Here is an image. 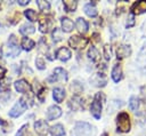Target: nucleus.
<instances>
[{
	"label": "nucleus",
	"mask_w": 146,
	"mask_h": 136,
	"mask_svg": "<svg viewBox=\"0 0 146 136\" xmlns=\"http://www.w3.org/2000/svg\"><path fill=\"white\" fill-rule=\"evenodd\" d=\"M96 128L86 121H78L72 131H71V136H96Z\"/></svg>",
	"instance_id": "nucleus-1"
},
{
	"label": "nucleus",
	"mask_w": 146,
	"mask_h": 136,
	"mask_svg": "<svg viewBox=\"0 0 146 136\" xmlns=\"http://www.w3.org/2000/svg\"><path fill=\"white\" fill-rule=\"evenodd\" d=\"M131 122L130 117L127 112H120L116 115V130L119 133H128L130 131Z\"/></svg>",
	"instance_id": "nucleus-2"
},
{
	"label": "nucleus",
	"mask_w": 146,
	"mask_h": 136,
	"mask_svg": "<svg viewBox=\"0 0 146 136\" xmlns=\"http://www.w3.org/2000/svg\"><path fill=\"white\" fill-rule=\"evenodd\" d=\"M27 101L24 98V97H22V98H19L15 104H14V106L10 109V111H9V117H11V118H18L19 115H22L24 112H25V110L27 109V103H26Z\"/></svg>",
	"instance_id": "nucleus-3"
},
{
	"label": "nucleus",
	"mask_w": 146,
	"mask_h": 136,
	"mask_svg": "<svg viewBox=\"0 0 146 136\" xmlns=\"http://www.w3.org/2000/svg\"><path fill=\"white\" fill-rule=\"evenodd\" d=\"M19 51H21V48L18 47L17 39H16L15 34H10V37L8 38V42H7L6 56L7 57H16V56H18Z\"/></svg>",
	"instance_id": "nucleus-4"
},
{
	"label": "nucleus",
	"mask_w": 146,
	"mask_h": 136,
	"mask_svg": "<svg viewBox=\"0 0 146 136\" xmlns=\"http://www.w3.org/2000/svg\"><path fill=\"white\" fill-rule=\"evenodd\" d=\"M88 41L89 40L87 38H83L80 35H72L68 38V45L73 49H83L87 46Z\"/></svg>",
	"instance_id": "nucleus-5"
},
{
	"label": "nucleus",
	"mask_w": 146,
	"mask_h": 136,
	"mask_svg": "<svg viewBox=\"0 0 146 136\" xmlns=\"http://www.w3.org/2000/svg\"><path fill=\"white\" fill-rule=\"evenodd\" d=\"M67 78H68V74H67V71L66 70H64L63 67H56L54 70V73L50 77H48L47 81L48 82H55V81H58V80L66 81Z\"/></svg>",
	"instance_id": "nucleus-6"
},
{
	"label": "nucleus",
	"mask_w": 146,
	"mask_h": 136,
	"mask_svg": "<svg viewBox=\"0 0 146 136\" xmlns=\"http://www.w3.org/2000/svg\"><path fill=\"white\" fill-rule=\"evenodd\" d=\"M49 126H48V122L46 121V120H42V119H40V120H36L35 122H34V130H35V133L38 134V135H40V136H46L48 133H49Z\"/></svg>",
	"instance_id": "nucleus-7"
},
{
	"label": "nucleus",
	"mask_w": 146,
	"mask_h": 136,
	"mask_svg": "<svg viewBox=\"0 0 146 136\" xmlns=\"http://www.w3.org/2000/svg\"><path fill=\"white\" fill-rule=\"evenodd\" d=\"M132 50H131V46L130 45H125L122 43L120 46H117L116 48V57L117 59H123L125 57H129L131 55Z\"/></svg>",
	"instance_id": "nucleus-8"
},
{
	"label": "nucleus",
	"mask_w": 146,
	"mask_h": 136,
	"mask_svg": "<svg viewBox=\"0 0 146 136\" xmlns=\"http://www.w3.org/2000/svg\"><path fill=\"white\" fill-rule=\"evenodd\" d=\"M14 87H15V90H16V91L22 93V94H27V93H30V90H31V86H30V83H29L25 79L16 80V81L14 82Z\"/></svg>",
	"instance_id": "nucleus-9"
},
{
	"label": "nucleus",
	"mask_w": 146,
	"mask_h": 136,
	"mask_svg": "<svg viewBox=\"0 0 146 136\" xmlns=\"http://www.w3.org/2000/svg\"><path fill=\"white\" fill-rule=\"evenodd\" d=\"M130 11L132 15H140L146 13V1L145 0L135 1L130 7Z\"/></svg>",
	"instance_id": "nucleus-10"
},
{
	"label": "nucleus",
	"mask_w": 146,
	"mask_h": 136,
	"mask_svg": "<svg viewBox=\"0 0 146 136\" xmlns=\"http://www.w3.org/2000/svg\"><path fill=\"white\" fill-rule=\"evenodd\" d=\"M90 113L95 119H97V120L100 119V117H102V102L99 99L94 98L91 106H90Z\"/></svg>",
	"instance_id": "nucleus-11"
},
{
	"label": "nucleus",
	"mask_w": 146,
	"mask_h": 136,
	"mask_svg": "<svg viewBox=\"0 0 146 136\" xmlns=\"http://www.w3.org/2000/svg\"><path fill=\"white\" fill-rule=\"evenodd\" d=\"M90 83H92L95 87H105L107 83V79L104 73H96L90 78Z\"/></svg>",
	"instance_id": "nucleus-12"
},
{
	"label": "nucleus",
	"mask_w": 146,
	"mask_h": 136,
	"mask_svg": "<svg viewBox=\"0 0 146 136\" xmlns=\"http://www.w3.org/2000/svg\"><path fill=\"white\" fill-rule=\"evenodd\" d=\"M62 115V109L57 105H50L47 110V120H55Z\"/></svg>",
	"instance_id": "nucleus-13"
},
{
	"label": "nucleus",
	"mask_w": 146,
	"mask_h": 136,
	"mask_svg": "<svg viewBox=\"0 0 146 136\" xmlns=\"http://www.w3.org/2000/svg\"><path fill=\"white\" fill-rule=\"evenodd\" d=\"M71 57H72V53H71V50H70L68 48H66V47H60V48H58L57 51H56V58L59 59V61H62V62H66V61H68Z\"/></svg>",
	"instance_id": "nucleus-14"
},
{
	"label": "nucleus",
	"mask_w": 146,
	"mask_h": 136,
	"mask_svg": "<svg viewBox=\"0 0 146 136\" xmlns=\"http://www.w3.org/2000/svg\"><path fill=\"white\" fill-rule=\"evenodd\" d=\"M52 26V21L51 18H48V17H43L39 21V30L40 32L42 33H47L49 32V30L51 29Z\"/></svg>",
	"instance_id": "nucleus-15"
},
{
	"label": "nucleus",
	"mask_w": 146,
	"mask_h": 136,
	"mask_svg": "<svg viewBox=\"0 0 146 136\" xmlns=\"http://www.w3.org/2000/svg\"><path fill=\"white\" fill-rule=\"evenodd\" d=\"M65 95H66L65 94V89L62 88V87H56L52 90V98L57 103H62L64 101V98H65Z\"/></svg>",
	"instance_id": "nucleus-16"
},
{
	"label": "nucleus",
	"mask_w": 146,
	"mask_h": 136,
	"mask_svg": "<svg viewBox=\"0 0 146 136\" xmlns=\"http://www.w3.org/2000/svg\"><path fill=\"white\" fill-rule=\"evenodd\" d=\"M111 77H112V80L114 82H119L121 79H122V67L120 64H115L112 69V72H111Z\"/></svg>",
	"instance_id": "nucleus-17"
},
{
	"label": "nucleus",
	"mask_w": 146,
	"mask_h": 136,
	"mask_svg": "<svg viewBox=\"0 0 146 136\" xmlns=\"http://www.w3.org/2000/svg\"><path fill=\"white\" fill-rule=\"evenodd\" d=\"M60 25H62V31L63 32H66V33L71 32L73 30V27H74L73 22L68 17H62L60 18Z\"/></svg>",
	"instance_id": "nucleus-18"
},
{
	"label": "nucleus",
	"mask_w": 146,
	"mask_h": 136,
	"mask_svg": "<svg viewBox=\"0 0 146 136\" xmlns=\"http://www.w3.org/2000/svg\"><path fill=\"white\" fill-rule=\"evenodd\" d=\"M75 26H76V29H78V31H79L80 33H86V32L88 31V29H89L88 22H87L83 17H78V18H76V21H75Z\"/></svg>",
	"instance_id": "nucleus-19"
},
{
	"label": "nucleus",
	"mask_w": 146,
	"mask_h": 136,
	"mask_svg": "<svg viewBox=\"0 0 146 136\" xmlns=\"http://www.w3.org/2000/svg\"><path fill=\"white\" fill-rule=\"evenodd\" d=\"M84 13L86 15H88L89 17H96L97 14H98V10H97V7L95 5V2H89L87 5H84Z\"/></svg>",
	"instance_id": "nucleus-20"
},
{
	"label": "nucleus",
	"mask_w": 146,
	"mask_h": 136,
	"mask_svg": "<svg viewBox=\"0 0 146 136\" xmlns=\"http://www.w3.org/2000/svg\"><path fill=\"white\" fill-rule=\"evenodd\" d=\"M49 131H50L51 136H64L65 135V129H64L63 125H60V123H56V125L51 126Z\"/></svg>",
	"instance_id": "nucleus-21"
},
{
	"label": "nucleus",
	"mask_w": 146,
	"mask_h": 136,
	"mask_svg": "<svg viewBox=\"0 0 146 136\" xmlns=\"http://www.w3.org/2000/svg\"><path fill=\"white\" fill-rule=\"evenodd\" d=\"M87 55H88L89 59H91V61H92V62H95V63H97V62L99 61V58H100V54H99L98 49H97L95 46H91V47H89Z\"/></svg>",
	"instance_id": "nucleus-22"
},
{
	"label": "nucleus",
	"mask_w": 146,
	"mask_h": 136,
	"mask_svg": "<svg viewBox=\"0 0 146 136\" xmlns=\"http://www.w3.org/2000/svg\"><path fill=\"white\" fill-rule=\"evenodd\" d=\"M21 46H22V48H23L24 50L30 51V50H32V49L35 47V41H33L32 39L25 37V38L22 39V43H21Z\"/></svg>",
	"instance_id": "nucleus-23"
},
{
	"label": "nucleus",
	"mask_w": 146,
	"mask_h": 136,
	"mask_svg": "<svg viewBox=\"0 0 146 136\" xmlns=\"http://www.w3.org/2000/svg\"><path fill=\"white\" fill-rule=\"evenodd\" d=\"M70 89H71V91H72V94H73L74 96H79V95L83 91V86H82V83H80L78 80H75V81H73V82L71 83Z\"/></svg>",
	"instance_id": "nucleus-24"
},
{
	"label": "nucleus",
	"mask_w": 146,
	"mask_h": 136,
	"mask_svg": "<svg viewBox=\"0 0 146 136\" xmlns=\"http://www.w3.org/2000/svg\"><path fill=\"white\" fill-rule=\"evenodd\" d=\"M34 32H35V27L32 24H29V23H24L19 27V33H22L24 35H29V34H32Z\"/></svg>",
	"instance_id": "nucleus-25"
},
{
	"label": "nucleus",
	"mask_w": 146,
	"mask_h": 136,
	"mask_svg": "<svg viewBox=\"0 0 146 136\" xmlns=\"http://www.w3.org/2000/svg\"><path fill=\"white\" fill-rule=\"evenodd\" d=\"M63 6H64V9L66 11H75V9L78 7V1L65 0V1H63Z\"/></svg>",
	"instance_id": "nucleus-26"
},
{
	"label": "nucleus",
	"mask_w": 146,
	"mask_h": 136,
	"mask_svg": "<svg viewBox=\"0 0 146 136\" xmlns=\"http://www.w3.org/2000/svg\"><path fill=\"white\" fill-rule=\"evenodd\" d=\"M129 107L131 111L136 112L139 109V98L137 96H131L129 99Z\"/></svg>",
	"instance_id": "nucleus-27"
},
{
	"label": "nucleus",
	"mask_w": 146,
	"mask_h": 136,
	"mask_svg": "<svg viewBox=\"0 0 146 136\" xmlns=\"http://www.w3.org/2000/svg\"><path fill=\"white\" fill-rule=\"evenodd\" d=\"M36 5L39 7V9L42 11V13H46L48 14L50 11V3L48 1H43V0H39L36 1Z\"/></svg>",
	"instance_id": "nucleus-28"
},
{
	"label": "nucleus",
	"mask_w": 146,
	"mask_h": 136,
	"mask_svg": "<svg viewBox=\"0 0 146 136\" xmlns=\"http://www.w3.org/2000/svg\"><path fill=\"white\" fill-rule=\"evenodd\" d=\"M70 106L73 110H80L82 107V103H81V99L79 98V96H73V98L70 101Z\"/></svg>",
	"instance_id": "nucleus-29"
},
{
	"label": "nucleus",
	"mask_w": 146,
	"mask_h": 136,
	"mask_svg": "<svg viewBox=\"0 0 146 136\" xmlns=\"http://www.w3.org/2000/svg\"><path fill=\"white\" fill-rule=\"evenodd\" d=\"M24 15H25V17L30 22H35L38 19V14L33 9H26V10H24Z\"/></svg>",
	"instance_id": "nucleus-30"
},
{
	"label": "nucleus",
	"mask_w": 146,
	"mask_h": 136,
	"mask_svg": "<svg viewBox=\"0 0 146 136\" xmlns=\"http://www.w3.org/2000/svg\"><path fill=\"white\" fill-rule=\"evenodd\" d=\"M103 55H104V57H105L106 61H110L111 59V57H112V47H111V45L106 43L104 46V48H103Z\"/></svg>",
	"instance_id": "nucleus-31"
},
{
	"label": "nucleus",
	"mask_w": 146,
	"mask_h": 136,
	"mask_svg": "<svg viewBox=\"0 0 146 136\" xmlns=\"http://www.w3.org/2000/svg\"><path fill=\"white\" fill-rule=\"evenodd\" d=\"M62 39H63L62 31H60L59 29L55 27V29H54V31H52V40H54L55 42H58V41H60Z\"/></svg>",
	"instance_id": "nucleus-32"
},
{
	"label": "nucleus",
	"mask_w": 146,
	"mask_h": 136,
	"mask_svg": "<svg viewBox=\"0 0 146 136\" xmlns=\"http://www.w3.org/2000/svg\"><path fill=\"white\" fill-rule=\"evenodd\" d=\"M135 24H136L135 15L129 14V15H128V17H127V21H125V27H127V29H130V27L135 26Z\"/></svg>",
	"instance_id": "nucleus-33"
},
{
	"label": "nucleus",
	"mask_w": 146,
	"mask_h": 136,
	"mask_svg": "<svg viewBox=\"0 0 146 136\" xmlns=\"http://www.w3.org/2000/svg\"><path fill=\"white\" fill-rule=\"evenodd\" d=\"M35 66H36V69H39V70H44V69H46V62H44V59H43L42 57L35 58Z\"/></svg>",
	"instance_id": "nucleus-34"
},
{
	"label": "nucleus",
	"mask_w": 146,
	"mask_h": 136,
	"mask_svg": "<svg viewBox=\"0 0 146 136\" xmlns=\"http://www.w3.org/2000/svg\"><path fill=\"white\" fill-rule=\"evenodd\" d=\"M137 58H138V61H140V62H146V46H144V47L140 49V51H139Z\"/></svg>",
	"instance_id": "nucleus-35"
},
{
	"label": "nucleus",
	"mask_w": 146,
	"mask_h": 136,
	"mask_svg": "<svg viewBox=\"0 0 146 136\" xmlns=\"http://www.w3.org/2000/svg\"><path fill=\"white\" fill-rule=\"evenodd\" d=\"M26 129H27V125H24V126H22V127L18 129V131H17L16 136H25Z\"/></svg>",
	"instance_id": "nucleus-36"
},
{
	"label": "nucleus",
	"mask_w": 146,
	"mask_h": 136,
	"mask_svg": "<svg viewBox=\"0 0 146 136\" xmlns=\"http://www.w3.org/2000/svg\"><path fill=\"white\" fill-rule=\"evenodd\" d=\"M6 72H7V70H6L3 66H1V65H0V80H2V79L5 78Z\"/></svg>",
	"instance_id": "nucleus-37"
},
{
	"label": "nucleus",
	"mask_w": 146,
	"mask_h": 136,
	"mask_svg": "<svg viewBox=\"0 0 146 136\" xmlns=\"http://www.w3.org/2000/svg\"><path fill=\"white\" fill-rule=\"evenodd\" d=\"M17 2H18V5H21V6H25V5H29V3H30L29 0H18Z\"/></svg>",
	"instance_id": "nucleus-38"
},
{
	"label": "nucleus",
	"mask_w": 146,
	"mask_h": 136,
	"mask_svg": "<svg viewBox=\"0 0 146 136\" xmlns=\"http://www.w3.org/2000/svg\"><path fill=\"white\" fill-rule=\"evenodd\" d=\"M5 125H6V121L0 117V126H5Z\"/></svg>",
	"instance_id": "nucleus-39"
},
{
	"label": "nucleus",
	"mask_w": 146,
	"mask_h": 136,
	"mask_svg": "<svg viewBox=\"0 0 146 136\" xmlns=\"http://www.w3.org/2000/svg\"><path fill=\"white\" fill-rule=\"evenodd\" d=\"M102 136H108V135H107V133H104V134H103Z\"/></svg>",
	"instance_id": "nucleus-40"
}]
</instances>
